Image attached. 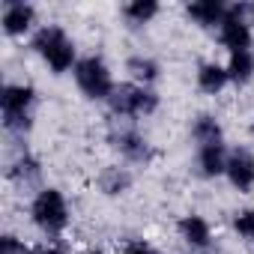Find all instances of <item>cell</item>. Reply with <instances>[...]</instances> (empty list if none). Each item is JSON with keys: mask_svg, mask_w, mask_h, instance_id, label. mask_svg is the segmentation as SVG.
<instances>
[{"mask_svg": "<svg viewBox=\"0 0 254 254\" xmlns=\"http://www.w3.org/2000/svg\"><path fill=\"white\" fill-rule=\"evenodd\" d=\"M33 105H36V90L30 84H6L0 90L3 129L12 135H27L33 126Z\"/></svg>", "mask_w": 254, "mask_h": 254, "instance_id": "cell-1", "label": "cell"}, {"mask_svg": "<svg viewBox=\"0 0 254 254\" xmlns=\"http://www.w3.org/2000/svg\"><path fill=\"white\" fill-rule=\"evenodd\" d=\"M33 51L48 63V69L54 75H63L69 69L78 66V57H75V42L66 36V30L60 24H45L33 33Z\"/></svg>", "mask_w": 254, "mask_h": 254, "instance_id": "cell-2", "label": "cell"}, {"mask_svg": "<svg viewBox=\"0 0 254 254\" xmlns=\"http://www.w3.org/2000/svg\"><path fill=\"white\" fill-rule=\"evenodd\" d=\"M30 221L45 233V236H60L66 227H69V203L63 197L60 189L48 186V189H39L36 197L30 200Z\"/></svg>", "mask_w": 254, "mask_h": 254, "instance_id": "cell-3", "label": "cell"}, {"mask_svg": "<svg viewBox=\"0 0 254 254\" xmlns=\"http://www.w3.org/2000/svg\"><path fill=\"white\" fill-rule=\"evenodd\" d=\"M72 72H75V84H78V90H81L87 99H93V102H108V99L114 96V90H117L108 63H105L102 57H96V54L81 57L78 66H75Z\"/></svg>", "mask_w": 254, "mask_h": 254, "instance_id": "cell-4", "label": "cell"}, {"mask_svg": "<svg viewBox=\"0 0 254 254\" xmlns=\"http://www.w3.org/2000/svg\"><path fill=\"white\" fill-rule=\"evenodd\" d=\"M108 108L114 117H150L159 108V93L153 87H141V84H117L114 96L108 99Z\"/></svg>", "mask_w": 254, "mask_h": 254, "instance_id": "cell-5", "label": "cell"}, {"mask_svg": "<svg viewBox=\"0 0 254 254\" xmlns=\"http://www.w3.org/2000/svg\"><path fill=\"white\" fill-rule=\"evenodd\" d=\"M108 141H111V147H114L126 162H132V165H150V162L156 159L153 144H150L138 129H132V126H126V129H114V132L108 135Z\"/></svg>", "mask_w": 254, "mask_h": 254, "instance_id": "cell-6", "label": "cell"}, {"mask_svg": "<svg viewBox=\"0 0 254 254\" xmlns=\"http://www.w3.org/2000/svg\"><path fill=\"white\" fill-rule=\"evenodd\" d=\"M0 24H3L6 36H24L33 30L36 24V6L24 3V0H6L3 3V15H0Z\"/></svg>", "mask_w": 254, "mask_h": 254, "instance_id": "cell-7", "label": "cell"}, {"mask_svg": "<svg viewBox=\"0 0 254 254\" xmlns=\"http://www.w3.org/2000/svg\"><path fill=\"white\" fill-rule=\"evenodd\" d=\"M177 233H180V239H183L191 251H209V248H212V227H209V221H206L203 215H197V212L183 215V218L177 221Z\"/></svg>", "mask_w": 254, "mask_h": 254, "instance_id": "cell-8", "label": "cell"}, {"mask_svg": "<svg viewBox=\"0 0 254 254\" xmlns=\"http://www.w3.org/2000/svg\"><path fill=\"white\" fill-rule=\"evenodd\" d=\"M224 177L230 180V186H233L236 191H251V189H254V153L245 150V147L230 150Z\"/></svg>", "mask_w": 254, "mask_h": 254, "instance_id": "cell-9", "label": "cell"}, {"mask_svg": "<svg viewBox=\"0 0 254 254\" xmlns=\"http://www.w3.org/2000/svg\"><path fill=\"white\" fill-rule=\"evenodd\" d=\"M218 42L230 51V54H239V51H251L254 45V33H251V24L242 21V18H233L227 15L218 27Z\"/></svg>", "mask_w": 254, "mask_h": 254, "instance_id": "cell-10", "label": "cell"}, {"mask_svg": "<svg viewBox=\"0 0 254 254\" xmlns=\"http://www.w3.org/2000/svg\"><path fill=\"white\" fill-rule=\"evenodd\" d=\"M227 147L224 144H206V147H197V174L206 177V180H215L227 171Z\"/></svg>", "mask_w": 254, "mask_h": 254, "instance_id": "cell-11", "label": "cell"}, {"mask_svg": "<svg viewBox=\"0 0 254 254\" xmlns=\"http://www.w3.org/2000/svg\"><path fill=\"white\" fill-rule=\"evenodd\" d=\"M186 15L197 27H221V21L227 18V6L221 0H191L186 6Z\"/></svg>", "mask_w": 254, "mask_h": 254, "instance_id": "cell-12", "label": "cell"}, {"mask_svg": "<svg viewBox=\"0 0 254 254\" xmlns=\"http://www.w3.org/2000/svg\"><path fill=\"white\" fill-rule=\"evenodd\" d=\"M197 90L200 93H206V96H218L227 84H230V78H227V69L221 66V63H200L197 66Z\"/></svg>", "mask_w": 254, "mask_h": 254, "instance_id": "cell-13", "label": "cell"}, {"mask_svg": "<svg viewBox=\"0 0 254 254\" xmlns=\"http://www.w3.org/2000/svg\"><path fill=\"white\" fill-rule=\"evenodd\" d=\"M126 72L132 75V84L150 87V84H156V81H159V75H162V66H159V60H153V57L135 54V57H129V60H126Z\"/></svg>", "mask_w": 254, "mask_h": 254, "instance_id": "cell-14", "label": "cell"}, {"mask_svg": "<svg viewBox=\"0 0 254 254\" xmlns=\"http://www.w3.org/2000/svg\"><path fill=\"white\" fill-rule=\"evenodd\" d=\"M6 177H9V183H15V186H33L39 177H42V168H39V159L36 156H30V153H21L12 165H9V171H6Z\"/></svg>", "mask_w": 254, "mask_h": 254, "instance_id": "cell-15", "label": "cell"}, {"mask_svg": "<svg viewBox=\"0 0 254 254\" xmlns=\"http://www.w3.org/2000/svg\"><path fill=\"white\" fill-rule=\"evenodd\" d=\"M99 189L108 197H120V194H126L132 189V174L126 168H120V165H111V168H105L99 174Z\"/></svg>", "mask_w": 254, "mask_h": 254, "instance_id": "cell-16", "label": "cell"}, {"mask_svg": "<svg viewBox=\"0 0 254 254\" xmlns=\"http://www.w3.org/2000/svg\"><path fill=\"white\" fill-rule=\"evenodd\" d=\"M191 138L197 141V147H206V144H224V132H221L218 117H212V114H200V117H194V123H191Z\"/></svg>", "mask_w": 254, "mask_h": 254, "instance_id": "cell-17", "label": "cell"}, {"mask_svg": "<svg viewBox=\"0 0 254 254\" xmlns=\"http://www.w3.org/2000/svg\"><path fill=\"white\" fill-rule=\"evenodd\" d=\"M224 69H227L230 84H236V87L248 84V81L254 78V51H239V54H230V57H227V63H224Z\"/></svg>", "mask_w": 254, "mask_h": 254, "instance_id": "cell-18", "label": "cell"}, {"mask_svg": "<svg viewBox=\"0 0 254 254\" xmlns=\"http://www.w3.org/2000/svg\"><path fill=\"white\" fill-rule=\"evenodd\" d=\"M156 15H159V3H156V0H129V3L123 6V18L129 24H135V27L150 24Z\"/></svg>", "mask_w": 254, "mask_h": 254, "instance_id": "cell-19", "label": "cell"}, {"mask_svg": "<svg viewBox=\"0 0 254 254\" xmlns=\"http://www.w3.org/2000/svg\"><path fill=\"white\" fill-rule=\"evenodd\" d=\"M233 230H236L242 239H251V242H254V206L239 209V212L233 215Z\"/></svg>", "mask_w": 254, "mask_h": 254, "instance_id": "cell-20", "label": "cell"}, {"mask_svg": "<svg viewBox=\"0 0 254 254\" xmlns=\"http://www.w3.org/2000/svg\"><path fill=\"white\" fill-rule=\"evenodd\" d=\"M0 254H30V248H27L18 236L3 233V236H0Z\"/></svg>", "mask_w": 254, "mask_h": 254, "instance_id": "cell-21", "label": "cell"}, {"mask_svg": "<svg viewBox=\"0 0 254 254\" xmlns=\"http://www.w3.org/2000/svg\"><path fill=\"white\" fill-rule=\"evenodd\" d=\"M117 254H159V251L150 242H144V239H132V242H126L123 251H117Z\"/></svg>", "mask_w": 254, "mask_h": 254, "instance_id": "cell-22", "label": "cell"}, {"mask_svg": "<svg viewBox=\"0 0 254 254\" xmlns=\"http://www.w3.org/2000/svg\"><path fill=\"white\" fill-rule=\"evenodd\" d=\"M30 254H63V251L54 245H42V248H30Z\"/></svg>", "mask_w": 254, "mask_h": 254, "instance_id": "cell-23", "label": "cell"}, {"mask_svg": "<svg viewBox=\"0 0 254 254\" xmlns=\"http://www.w3.org/2000/svg\"><path fill=\"white\" fill-rule=\"evenodd\" d=\"M84 254H102V251H99V248H90V251H84Z\"/></svg>", "mask_w": 254, "mask_h": 254, "instance_id": "cell-24", "label": "cell"}]
</instances>
